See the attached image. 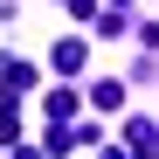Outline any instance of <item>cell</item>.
Here are the masks:
<instances>
[{
	"mask_svg": "<svg viewBox=\"0 0 159 159\" xmlns=\"http://www.w3.org/2000/svg\"><path fill=\"white\" fill-rule=\"evenodd\" d=\"M90 97H97V111H111V104H125V83H97Z\"/></svg>",
	"mask_w": 159,
	"mask_h": 159,
	"instance_id": "cell-3",
	"label": "cell"
},
{
	"mask_svg": "<svg viewBox=\"0 0 159 159\" xmlns=\"http://www.w3.org/2000/svg\"><path fill=\"white\" fill-rule=\"evenodd\" d=\"M48 111H56V118H69V111H83V104H76V90H48Z\"/></svg>",
	"mask_w": 159,
	"mask_h": 159,
	"instance_id": "cell-2",
	"label": "cell"
},
{
	"mask_svg": "<svg viewBox=\"0 0 159 159\" xmlns=\"http://www.w3.org/2000/svg\"><path fill=\"white\" fill-rule=\"evenodd\" d=\"M83 56H90V48H83V42H69V35H62L56 48H48V69H56V76H76V69H83Z\"/></svg>",
	"mask_w": 159,
	"mask_h": 159,
	"instance_id": "cell-1",
	"label": "cell"
}]
</instances>
